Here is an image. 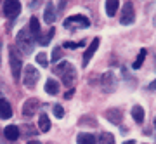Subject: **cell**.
Masks as SVG:
<instances>
[{"instance_id": "obj_22", "label": "cell", "mask_w": 156, "mask_h": 144, "mask_svg": "<svg viewBox=\"0 0 156 144\" xmlns=\"http://www.w3.org/2000/svg\"><path fill=\"white\" fill-rule=\"evenodd\" d=\"M146 54H147V50H146V49H142V50L139 52L137 59H135V63L132 64V68H134V70H139V68L142 66V63H144V59H146Z\"/></svg>"}, {"instance_id": "obj_20", "label": "cell", "mask_w": 156, "mask_h": 144, "mask_svg": "<svg viewBox=\"0 0 156 144\" xmlns=\"http://www.w3.org/2000/svg\"><path fill=\"white\" fill-rule=\"evenodd\" d=\"M38 128L40 132H49L50 130V120L47 115H40L38 117Z\"/></svg>"}, {"instance_id": "obj_19", "label": "cell", "mask_w": 156, "mask_h": 144, "mask_svg": "<svg viewBox=\"0 0 156 144\" xmlns=\"http://www.w3.org/2000/svg\"><path fill=\"white\" fill-rule=\"evenodd\" d=\"M118 5H120V2L118 0H106V14L109 17H113L115 14H116V11H118Z\"/></svg>"}, {"instance_id": "obj_30", "label": "cell", "mask_w": 156, "mask_h": 144, "mask_svg": "<svg viewBox=\"0 0 156 144\" xmlns=\"http://www.w3.org/2000/svg\"><path fill=\"white\" fill-rule=\"evenodd\" d=\"M149 89H153V90H156V80H154V82H153V83H151V85H149Z\"/></svg>"}, {"instance_id": "obj_2", "label": "cell", "mask_w": 156, "mask_h": 144, "mask_svg": "<svg viewBox=\"0 0 156 144\" xmlns=\"http://www.w3.org/2000/svg\"><path fill=\"white\" fill-rule=\"evenodd\" d=\"M16 45L19 47V50H23V54H31L35 45V37L31 35L30 30L23 28L21 31L16 35Z\"/></svg>"}, {"instance_id": "obj_11", "label": "cell", "mask_w": 156, "mask_h": 144, "mask_svg": "<svg viewBox=\"0 0 156 144\" xmlns=\"http://www.w3.org/2000/svg\"><path fill=\"white\" fill-rule=\"evenodd\" d=\"M99 44H101V40H99V38H94V40H92V44L87 47V50H85V54H83V66H85V68L89 66L90 59H92V56L95 54V50H97Z\"/></svg>"}, {"instance_id": "obj_32", "label": "cell", "mask_w": 156, "mask_h": 144, "mask_svg": "<svg viewBox=\"0 0 156 144\" xmlns=\"http://www.w3.org/2000/svg\"><path fill=\"white\" fill-rule=\"evenodd\" d=\"M154 128H156V118H154Z\"/></svg>"}, {"instance_id": "obj_3", "label": "cell", "mask_w": 156, "mask_h": 144, "mask_svg": "<svg viewBox=\"0 0 156 144\" xmlns=\"http://www.w3.org/2000/svg\"><path fill=\"white\" fill-rule=\"evenodd\" d=\"M40 78V73L37 71V68L28 64V66H24V71H23V83L28 87V89H33L37 82H38Z\"/></svg>"}, {"instance_id": "obj_29", "label": "cell", "mask_w": 156, "mask_h": 144, "mask_svg": "<svg viewBox=\"0 0 156 144\" xmlns=\"http://www.w3.org/2000/svg\"><path fill=\"white\" fill-rule=\"evenodd\" d=\"M123 144H137V142H135L134 139H130V141H125V142H123Z\"/></svg>"}, {"instance_id": "obj_5", "label": "cell", "mask_w": 156, "mask_h": 144, "mask_svg": "<svg viewBox=\"0 0 156 144\" xmlns=\"http://www.w3.org/2000/svg\"><path fill=\"white\" fill-rule=\"evenodd\" d=\"M64 28H89L90 26V19L87 16H82V14H76V16H69L68 19H64L62 23Z\"/></svg>"}, {"instance_id": "obj_28", "label": "cell", "mask_w": 156, "mask_h": 144, "mask_svg": "<svg viewBox=\"0 0 156 144\" xmlns=\"http://www.w3.org/2000/svg\"><path fill=\"white\" fill-rule=\"evenodd\" d=\"M73 94H75V90H73V89H69V90L66 92V95H64V97H66V99H69V97H71Z\"/></svg>"}, {"instance_id": "obj_13", "label": "cell", "mask_w": 156, "mask_h": 144, "mask_svg": "<svg viewBox=\"0 0 156 144\" xmlns=\"http://www.w3.org/2000/svg\"><path fill=\"white\" fill-rule=\"evenodd\" d=\"M11 117H12V108L9 104V101L0 97V118L7 120V118H11Z\"/></svg>"}, {"instance_id": "obj_24", "label": "cell", "mask_w": 156, "mask_h": 144, "mask_svg": "<svg viewBox=\"0 0 156 144\" xmlns=\"http://www.w3.org/2000/svg\"><path fill=\"white\" fill-rule=\"evenodd\" d=\"M37 63H38L42 68H47V66H49V61H47V54H45V52H38V54H37Z\"/></svg>"}, {"instance_id": "obj_25", "label": "cell", "mask_w": 156, "mask_h": 144, "mask_svg": "<svg viewBox=\"0 0 156 144\" xmlns=\"http://www.w3.org/2000/svg\"><path fill=\"white\" fill-rule=\"evenodd\" d=\"M61 56H62L61 47H54V50H52V57H50V61H52V63L59 61V59H61Z\"/></svg>"}, {"instance_id": "obj_8", "label": "cell", "mask_w": 156, "mask_h": 144, "mask_svg": "<svg viewBox=\"0 0 156 144\" xmlns=\"http://www.w3.org/2000/svg\"><path fill=\"white\" fill-rule=\"evenodd\" d=\"M21 12V4L19 0H4V14L9 19H14Z\"/></svg>"}, {"instance_id": "obj_18", "label": "cell", "mask_w": 156, "mask_h": 144, "mask_svg": "<svg viewBox=\"0 0 156 144\" xmlns=\"http://www.w3.org/2000/svg\"><path fill=\"white\" fill-rule=\"evenodd\" d=\"M30 31L35 37V40H40V23L37 17H30Z\"/></svg>"}, {"instance_id": "obj_17", "label": "cell", "mask_w": 156, "mask_h": 144, "mask_svg": "<svg viewBox=\"0 0 156 144\" xmlns=\"http://www.w3.org/2000/svg\"><path fill=\"white\" fill-rule=\"evenodd\" d=\"M4 134H5V137L9 141H17L19 139V128L16 125H9V127L4 128Z\"/></svg>"}, {"instance_id": "obj_12", "label": "cell", "mask_w": 156, "mask_h": 144, "mask_svg": "<svg viewBox=\"0 0 156 144\" xmlns=\"http://www.w3.org/2000/svg\"><path fill=\"white\" fill-rule=\"evenodd\" d=\"M44 21L47 24H52V23L56 21V7L52 2H47V5H45V11H44Z\"/></svg>"}, {"instance_id": "obj_14", "label": "cell", "mask_w": 156, "mask_h": 144, "mask_svg": "<svg viewBox=\"0 0 156 144\" xmlns=\"http://www.w3.org/2000/svg\"><path fill=\"white\" fill-rule=\"evenodd\" d=\"M130 113H132V118H134V122L135 123H142L144 122V108H142V106H139V104H135L134 108H132V111H130Z\"/></svg>"}, {"instance_id": "obj_27", "label": "cell", "mask_w": 156, "mask_h": 144, "mask_svg": "<svg viewBox=\"0 0 156 144\" xmlns=\"http://www.w3.org/2000/svg\"><path fill=\"white\" fill-rule=\"evenodd\" d=\"M54 115H56L57 118H62V117H64V110H62L61 104H56V106H54Z\"/></svg>"}, {"instance_id": "obj_7", "label": "cell", "mask_w": 156, "mask_h": 144, "mask_svg": "<svg viewBox=\"0 0 156 144\" xmlns=\"http://www.w3.org/2000/svg\"><path fill=\"white\" fill-rule=\"evenodd\" d=\"M116 83H118V78L113 71H106L101 77V85H102V90L104 92H115Z\"/></svg>"}, {"instance_id": "obj_10", "label": "cell", "mask_w": 156, "mask_h": 144, "mask_svg": "<svg viewBox=\"0 0 156 144\" xmlns=\"http://www.w3.org/2000/svg\"><path fill=\"white\" fill-rule=\"evenodd\" d=\"M104 117H106L108 122H111L113 125H120L123 122V113L120 108H111V110L104 111Z\"/></svg>"}, {"instance_id": "obj_16", "label": "cell", "mask_w": 156, "mask_h": 144, "mask_svg": "<svg viewBox=\"0 0 156 144\" xmlns=\"http://www.w3.org/2000/svg\"><path fill=\"white\" fill-rule=\"evenodd\" d=\"M76 144H95V137L94 134L89 132H80L76 135Z\"/></svg>"}, {"instance_id": "obj_23", "label": "cell", "mask_w": 156, "mask_h": 144, "mask_svg": "<svg viewBox=\"0 0 156 144\" xmlns=\"http://www.w3.org/2000/svg\"><path fill=\"white\" fill-rule=\"evenodd\" d=\"M54 35H56V28H50L49 31L45 33V37H40V40H38V42H40L42 45H47V44L50 42V40L54 38Z\"/></svg>"}, {"instance_id": "obj_9", "label": "cell", "mask_w": 156, "mask_h": 144, "mask_svg": "<svg viewBox=\"0 0 156 144\" xmlns=\"http://www.w3.org/2000/svg\"><path fill=\"white\" fill-rule=\"evenodd\" d=\"M38 106H40V101L37 97H30V99H26V103H23L21 115L26 118L33 117L35 113H37V110H38Z\"/></svg>"}, {"instance_id": "obj_21", "label": "cell", "mask_w": 156, "mask_h": 144, "mask_svg": "<svg viewBox=\"0 0 156 144\" xmlns=\"http://www.w3.org/2000/svg\"><path fill=\"white\" fill-rule=\"evenodd\" d=\"M99 144H115V135L109 132H102L99 135Z\"/></svg>"}, {"instance_id": "obj_4", "label": "cell", "mask_w": 156, "mask_h": 144, "mask_svg": "<svg viewBox=\"0 0 156 144\" xmlns=\"http://www.w3.org/2000/svg\"><path fill=\"white\" fill-rule=\"evenodd\" d=\"M9 61H11V68H12V77H14V80L17 82L19 77H21L23 61H21V57H19V54L16 52L14 47H9Z\"/></svg>"}, {"instance_id": "obj_6", "label": "cell", "mask_w": 156, "mask_h": 144, "mask_svg": "<svg viewBox=\"0 0 156 144\" xmlns=\"http://www.w3.org/2000/svg\"><path fill=\"white\" fill-rule=\"evenodd\" d=\"M135 21V11H134V4L132 2H127L122 9V14H120V23L123 26H128V24H134Z\"/></svg>"}, {"instance_id": "obj_26", "label": "cell", "mask_w": 156, "mask_h": 144, "mask_svg": "<svg viewBox=\"0 0 156 144\" xmlns=\"http://www.w3.org/2000/svg\"><path fill=\"white\" fill-rule=\"evenodd\" d=\"M82 45H85V42H64V47L66 49H71V50H75V49H78V47H82Z\"/></svg>"}, {"instance_id": "obj_15", "label": "cell", "mask_w": 156, "mask_h": 144, "mask_svg": "<svg viewBox=\"0 0 156 144\" xmlns=\"http://www.w3.org/2000/svg\"><path fill=\"white\" fill-rule=\"evenodd\" d=\"M45 92L49 95H57L59 94V83H57L54 78H49V80L45 82Z\"/></svg>"}, {"instance_id": "obj_1", "label": "cell", "mask_w": 156, "mask_h": 144, "mask_svg": "<svg viewBox=\"0 0 156 144\" xmlns=\"http://www.w3.org/2000/svg\"><path fill=\"white\" fill-rule=\"evenodd\" d=\"M54 73L61 77L62 83H64L66 87H71L73 83H75V80H76V70L73 68L71 63H68V61H62L61 64H57V66L54 68Z\"/></svg>"}, {"instance_id": "obj_31", "label": "cell", "mask_w": 156, "mask_h": 144, "mask_svg": "<svg viewBox=\"0 0 156 144\" xmlns=\"http://www.w3.org/2000/svg\"><path fill=\"white\" fill-rule=\"evenodd\" d=\"M28 144H42V142H40V141H30Z\"/></svg>"}]
</instances>
